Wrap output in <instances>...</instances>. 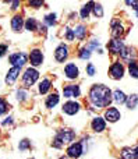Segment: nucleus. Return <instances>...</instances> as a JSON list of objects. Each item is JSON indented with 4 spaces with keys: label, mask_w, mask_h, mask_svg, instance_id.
Masks as SVG:
<instances>
[{
    "label": "nucleus",
    "mask_w": 138,
    "mask_h": 159,
    "mask_svg": "<svg viewBox=\"0 0 138 159\" xmlns=\"http://www.w3.org/2000/svg\"><path fill=\"white\" fill-rule=\"evenodd\" d=\"M94 13H95V16L96 17H102L103 16V8H102V6L100 4H94Z\"/></svg>",
    "instance_id": "obj_27"
},
{
    "label": "nucleus",
    "mask_w": 138,
    "mask_h": 159,
    "mask_svg": "<svg viewBox=\"0 0 138 159\" xmlns=\"http://www.w3.org/2000/svg\"><path fill=\"white\" fill-rule=\"evenodd\" d=\"M50 87H52V82H50V80L45 78L43 81L39 84V92H41V93H46L47 91L50 89Z\"/></svg>",
    "instance_id": "obj_22"
},
{
    "label": "nucleus",
    "mask_w": 138,
    "mask_h": 159,
    "mask_svg": "<svg viewBox=\"0 0 138 159\" xmlns=\"http://www.w3.org/2000/svg\"><path fill=\"white\" fill-rule=\"evenodd\" d=\"M137 16H138V10H137Z\"/></svg>",
    "instance_id": "obj_42"
},
{
    "label": "nucleus",
    "mask_w": 138,
    "mask_h": 159,
    "mask_svg": "<svg viewBox=\"0 0 138 159\" xmlns=\"http://www.w3.org/2000/svg\"><path fill=\"white\" fill-rule=\"evenodd\" d=\"M109 73H110V77L113 80H120L123 77V74H124V67L122 66V63H114L110 67Z\"/></svg>",
    "instance_id": "obj_6"
},
{
    "label": "nucleus",
    "mask_w": 138,
    "mask_h": 159,
    "mask_svg": "<svg viewBox=\"0 0 138 159\" xmlns=\"http://www.w3.org/2000/svg\"><path fill=\"white\" fill-rule=\"evenodd\" d=\"M18 148H20V149H21V151H24V149L29 148V141H28V140H22V141H21V143H20Z\"/></svg>",
    "instance_id": "obj_32"
},
{
    "label": "nucleus",
    "mask_w": 138,
    "mask_h": 159,
    "mask_svg": "<svg viewBox=\"0 0 138 159\" xmlns=\"http://www.w3.org/2000/svg\"><path fill=\"white\" fill-rule=\"evenodd\" d=\"M64 74H66V77L70 78V80L77 78L78 77V69H77V66H75V64H73V63L67 64L66 69H64Z\"/></svg>",
    "instance_id": "obj_12"
},
{
    "label": "nucleus",
    "mask_w": 138,
    "mask_h": 159,
    "mask_svg": "<svg viewBox=\"0 0 138 159\" xmlns=\"http://www.w3.org/2000/svg\"><path fill=\"white\" fill-rule=\"evenodd\" d=\"M105 127H106V123H105V120H103L102 117H95L94 120H92V129H94L96 133L103 131Z\"/></svg>",
    "instance_id": "obj_13"
},
{
    "label": "nucleus",
    "mask_w": 138,
    "mask_h": 159,
    "mask_svg": "<svg viewBox=\"0 0 138 159\" xmlns=\"http://www.w3.org/2000/svg\"><path fill=\"white\" fill-rule=\"evenodd\" d=\"M29 4H31V6H33V7H41V6L43 4V3H42V2H35V0H32V2H29Z\"/></svg>",
    "instance_id": "obj_37"
},
{
    "label": "nucleus",
    "mask_w": 138,
    "mask_h": 159,
    "mask_svg": "<svg viewBox=\"0 0 138 159\" xmlns=\"http://www.w3.org/2000/svg\"><path fill=\"white\" fill-rule=\"evenodd\" d=\"M112 96H113V99L117 102V103H124L126 99H127V96L124 95V92H122V91H119V89L114 91Z\"/></svg>",
    "instance_id": "obj_21"
},
{
    "label": "nucleus",
    "mask_w": 138,
    "mask_h": 159,
    "mask_svg": "<svg viewBox=\"0 0 138 159\" xmlns=\"http://www.w3.org/2000/svg\"><path fill=\"white\" fill-rule=\"evenodd\" d=\"M36 20L35 18H28L27 22H25V28H27L28 31H35L36 30Z\"/></svg>",
    "instance_id": "obj_26"
},
{
    "label": "nucleus",
    "mask_w": 138,
    "mask_h": 159,
    "mask_svg": "<svg viewBox=\"0 0 138 159\" xmlns=\"http://www.w3.org/2000/svg\"><path fill=\"white\" fill-rule=\"evenodd\" d=\"M122 34H123V25L117 21H113L112 22V35H113V38H119Z\"/></svg>",
    "instance_id": "obj_16"
},
{
    "label": "nucleus",
    "mask_w": 138,
    "mask_h": 159,
    "mask_svg": "<svg viewBox=\"0 0 138 159\" xmlns=\"http://www.w3.org/2000/svg\"><path fill=\"white\" fill-rule=\"evenodd\" d=\"M73 32H74V36H77L78 39H84L87 34V28L84 25H78L75 30H73Z\"/></svg>",
    "instance_id": "obj_20"
},
{
    "label": "nucleus",
    "mask_w": 138,
    "mask_h": 159,
    "mask_svg": "<svg viewBox=\"0 0 138 159\" xmlns=\"http://www.w3.org/2000/svg\"><path fill=\"white\" fill-rule=\"evenodd\" d=\"M105 119L108 121L114 123V121H117L120 119V112L116 109V107H109V109L105 112Z\"/></svg>",
    "instance_id": "obj_11"
},
{
    "label": "nucleus",
    "mask_w": 138,
    "mask_h": 159,
    "mask_svg": "<svg viewBox=\"0 0 138 159\" xmlns=\"http://www.w3.org/2000/svg\"><path fill=\"white\" fill-rule=\"evenodd\" d=\"M94 4L95 3L94 2H89L88 4H85L82 8H81V11H80V16H81V18H88V16H89V13H91V10H92V7H94Z\"/></svg>",
    "instance_id": "obj_18"
},
{
    "label": "nucleus",
    "mask_w": 138,
    "mask_h": 159,
    "mask_svg": "<svg viewBox=\"0 0 138 159\" xmlns=\"http://www.w3.org/2000/svg\"><path fill=\"white\" fill-rule=\"evenodd\" d=\"M45 22L47 25H53L56 22V14H49V16L45 17Z\"/></svg>",
    "instance_id": "obj_28"
},
{
    "label": "nucleus",
    "mask_w": 138,
    "mask_h": 159,
    "mask_svg": "<svg viewBox=\"0 0 138 159\" xmlns=\"http://www.w3.org/2000/svg\"><path fill=\"white\" fill-rule=\"evenodd\" d=\"M10 63L14 67H20L21 69L27 63V55L25 53H14V55L10 56Z\"/></svg>",
    "instance_id": "obj_4"
},
{
    "label": "nucleus",
    "mask_w": 138,
    "mask_h": 159,
    "mask_svg": "<svg viewBox=\"0 0 138 159\" xmlns=\"http://www.w3.org/2000/svg\"><path fill=\"white\" fill-rule=\"evenodd\" d=\"M80 57L81 59H89L91 57V52H89V49H81L80 50Z\"/></svg>",
    "instance_id": "obj_31"
},
{
    "label": "nucleus",
    "mask_w": 138,
    "mask_h": 159,
    "mask_svg": "<svg viewBox=\"0 0 138 159\" xmlns=\"http://www.w3.org/2000/svg\"><path fill=\"white\" fill-rule=\"evenodd\" d=\"M20 70H21L20 67H13V69L7 73V75H6V82H7V84H13L17 80V77H18Z\"/></svg>",
    "instance_id": "obj_14"
},
{
    "label": "nucleus",
    "mask_w": 138,
    "mask_h": 159,
    "mask_svg": "<svg viewBox=\"0 0 138 159\" xmlns=\"http://www.w3.org/2000/svg\"><path fill=\"white\" fill-rule=\"evenodd\" d=\"M7 102L4 101L3 98H0V115H3V113L7 112Z\"/></svg>",
    "instance_id": "obj_29"
},
{
    "label": "nucleus",
    "mask_w": 138,
    "mask_h": 159,
    "mask_svg": "<svg viewBox=\"0 0 138 159\" xmlns=\"http://www.w3.org/2000/svg\"><path fill=\"white\" fill-rule=\"evenodd\" d=\"M10 123H13V117H7V120L3 121V124H4V126H6V124H10Z\"/></svg>",
    "instance_id": "obj_39"
},
{
    "label": "nucleus",
    "mask_w": 138,
    "mask_h": 159,
    "mask_svg": "<svg viewBox=\"0 0 138 159\" xmlns=\"http://www.w3.org/2000/svg\"><path fill=\"white\" fill-rule=\"evenodd\" d=\"M18 6H20V2H13V7H11V8H14V10H16Z\"/></svg>",
    "instance_id": "obj_40"
},
{
    "label": "nucleus",
    "mask_w": 138,
    "mask_h": 159,
    "mask_svg": "<svg viewBox=\"0 0 138 159\" xmlns=\"http://www.w3.org/2000/svg\"><path fill=\"white\" fill-rule=\"evenodd\" d=\"M78 110H80V103H77V102H66L63 105V112L70 116L75 115Z\"/></svg>",
    "instance_id": "obj_9"
},
{
    "label": "nucleus",
    "mask_w": 138,
    "mask_h": 159,
    "mask_svg": "<svg viewBox=\"0 0 138 159\" xmlns=\"http://www.w3.org/2000/svg\"><path fill=\"white\" fill-rule=\"evenodd\" d=\"M63 95L64 98H77L80 96V87L78 85H67L63 88Z\"/></svg>",
    "instance_id": "obj_7"
},
{
    "label": "nucleus",
    "mask_w": 138,
    "mask_h": 159,
    "mask_svg": "<svg viewBox=\"0 0 138 159\" xmlns=\"http://www.w3.org/2000/svg\"><path fill=\"white\" fill-rule=\"evenodd\" d=\"M126 102H127V106L130 107V109H134V107L137 106V103H138V95L128 96V98L126 99Z\"/></svg>",
    "instance_id": "obj_24"
},
{
    "label": "nucleus",
    "mask_w": 138,
    "mask_h": 159,
    "mask_svg": "<svg viewBox=\"0 0 138 159\" xmlns=\"http://www.w3.org/2000/svg\"><path fill=\"white\" fill-rule=\"evenodd\" d=\"M134 159H138V148L134 149Z\"/></svg>",
    "instance_id": "obj_41"
},
{
    "label": "nucleus",
    "mask_w": 138,
    "mask_h": 159,
    "mask_svg": "<svg viewBox=\"0 0 138 159\" xmlns=\"http://www.w3.org/2000/svg\"><path fill=\"white\" fill-rule=\"evenodd\" d=\"M24 25V21H22V17L21 16H14L13 20H11V28L14 31H20Z\"/></svg>",
    "instance_id": "obj_17"
},
{
    "label": "nucleus",
    "mask_w": 138,
    "mask_h": 159,
    "mask_svg": "<svg viewBox=\"0 0 138 159\" xmlns=\"http://www.w3.org/2000/svg\"><path fill=\"white\" fill-rule=\"evenodd\" d=\"M66 38L69 39V41H73V39H74V32H73V30L66 28Z\"/></svg>",
    "instance_id": "obj_34"
},
{
    "label": "nucleus",
    "mask_w": 138,
    "mask_h": 159,
    "mask_svg": "<svg viewBox=\"0 0 138 159\" xmlns=\"http://www.w3.org/2000/svg\"><path fill=\"white\" fill-rule=\"evenodd\" d=\"M29 60L32 66H41L42 61H43V55H42V52L39 49H33V50H31Z\"/></svg>",
    "instance_id": "obj_8"
},
{
    "label": "nucleus",
    "mask_w": 138,
    "mask_h": 159,
    "mask_svg": "<svg viewBox=\"0 0 138 159\" xmlns=\"http://www.w3.org/2000/svg\"><path fill=\"white\" fill-rule=\"evenodd\" d=\"M25 98H27V92L22 91V89H20L18 92H17V99H18V101H24Z\"/></svg>",
    "instance_id": "obj_33"
},
{
    "label": "nucleus",
    "mask_w": 138,
    "mask_h": 159,
    "mask_svg": "<svg viewBox=\"0 0 138 159\" xmlns=\"http://www.w3.org/2000/svg\"><path fill=\"white\" fill-rule=\"evenodd\" d=\"M6 50H7V46H6V45H0V57L4 55Z\"/></svg>",
    "instance_id": "obj_38"
},
{
    "label": "nucleus",
    "mask_w": 138,
    "mask_h": 159,
    "mask_svg": "<svg viewBox=\"0 0 138 159\" xmlns=\"http://www.w3.org/2000/svg\"><path fill=\"white\" fill-rule=\"evenodd\" d=\"M38 78H39V73L35 69H28L22 75V82H24L25 87H32Z\"/></svg>",
    "instance_id": "obj_3"
},
{
    "label": "nucleus",
    "mask_w": 138,
    "mask_h": 159,
    "mask_svg": "<svg viewBox=\"0 0 138 159\" xmlns=\"http://www.w3.org/2000/svg\"><path fill=\"white\" fill-rule=\"evenodd\" d=\"M128 71H130V75H133L134 78H138V63L137 61H130V64H128Z\"/></svg>",
    "instance_id": "obj_23"
},
{
    "label": "nucleus",
    "mask_w": 138,
    "mask_h": 159,
    "mask_svg": "<svg viewBox=\"0 0 138 159\" xmlns=\"http://www.w3.org/2000/svg\"><path fill=\"white\" fill-rule=\"evenodd\" d=\"M74 137H75V134L71 130H60V131L57 133V135H56L53 145H55L56 148H60L63 144H67V143H70V141H73Z\"/></svg>",
    "instance_id": "obj_2"
},
{
    "label": "nucleus",
    "mask_w": 138,
    "mask_h": 159,
    "mask_svg": "<svg viewBox=\"0 0 138 159\" xmlns=\"http://www.w3.org/2000/svg\"><path fill=\"white\" fill-rule=\"evenodd\" d=\"M126 3H127L128 6H133V7L136 8V10H138V2H134V0H127Z\"/></svg>",
    "instance_id": "obj_36"
},
{
    "label": "nucleus",
    "mask_w": 138,
    "mask_h": 159,
    "mask_svg": "<svg viewBox=\"0 0 138 159\" xmlns=\"http://www.w3.org/2000/svg\"><path fill=\"white\" fill-rule=\"evenodd\" d=\"M55 56H56V60L57 61H64L67 59V56H69V48L66 46V45H60V46L56 49L55 52Z\"/></svg>",
    "instance_id": "obj_10"
},
{
    "label": "nucleus",
    "mask_w": 138,
    "mask_h": 159,
    "mask_svg": "<svg viewBox=\"0 0 138 159\" xmlns=\"http://www.w3.org/2000/svg\"><path fill=\"white\" fill-rule=\"evenodd\" d=\"M122 158L123 159H134V149L124 148L122 151Z\"/></svg>",
    "instance_id": "obj_25"
},
{
    "label": "nucleus",
    "mask_w": 138,
    "mask_h": 159,
    "mask_svg": "<svg viewBox=\"0 0 138 159\" xmlns=\"http://www.w3.org/2000/svg\"><path fill=\"white\" fill-rule=\"evenodd\" d=\"M87 73H88V75H91V77L95 74V67H94V64L89 63L88 66H87Z\"/></svg>",
    "instance_id": "obj_35"
},
{
    "label": "nucleus",
    "mask_w": 138,
    "mask_h": 159,
    "mask_svg": "<svg viewBox=\"0 0 138 159\" xmlns=\"http://www.w3.org/2000/svg\"><path fill=\"white\" fill-rule=\"evenodd\" d=\"M109 50H110L112 53H122V50H123L122 41H119V39H114V41H112L110 43H109Z\"/></svg>",
    "instance_id": "obj_15"
},
{
    "label": "nucleus",
    "mask_w": 138,
    "mask_h": 159,
    "mask_svg": "<svg viewBox=\"0 0 138 159\" xmlns=\"http://www.w3.org/2000/svg\"><path fill=\"white\" fill-rule=\"evenodd\" d=\"M57 103H59V95H57V93H52V95L47 96V99H46V107L52 109V107H55Z\"/></svg>",
    "instance_id": "obj_19"
},
{
    "label": "nucleus",
    "mask_w": 138,
    "mask_h": 159,
    "mask_svg": "<svg viewBox=\"0 0 138 159\" xmlns=\"http://www.w3.org/2000/svg\"><path fill=\"white\" fill-rule=\"evenodd\" d=\"M89 99H91L92 105L96 107H105L109 106L112 101V92L108 87L102 84H96L91 88L89 91Z\"/></svg>",
    "instance_id": "obj_1"
},
{
    "label": "nucleus",
    "mask_w": 138,
    "mask_h": 159,
    "mask_svg": "<svg viewBox=\"0 0 138 159\" xmlns=\"http://www.w3.org/2000/svg\"><path fill=\"white\" fill-rule=\"evenodd\" d=\"M82 154V143H74L67 148V155L70 158H80Z\"/></svg>",
    "instance_id": "obj_5"
},
{
    "label": "nucleus",
    "mask_w": 138,
    "mask_h": 159,
    "mask_svg": "<svg viewBox=\"0 0 138 159\" xmlns=\"http://www.w3.org/2000/svg\"><path fill=\"white\" fill-rule=\"evenodd\" d=\"M134 50L133 49H124V48H123V50H122V56H123V57H124V59H128V57H130V56H133V57H134Z\"/></svg>",
    "instance_id": "obj_30"
}]
</instances>
